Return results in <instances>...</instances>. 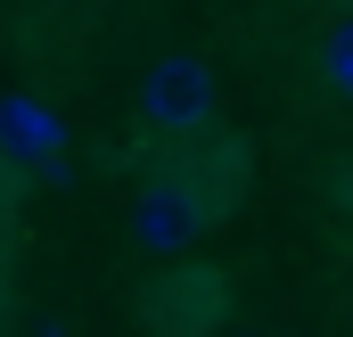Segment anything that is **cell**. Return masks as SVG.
Returning a JSON list of instances; mask_svg holds the SVG:
<instances>
[{"label": "cell", "mask_w": 353, "mask_h": 337, "mask_svg": "<svg viewBox=\"0 0 353 337\" xmlns=\"http://www.w3.org/2000/svg\"><path fill=\"white\" fill-rule=\"evenodd\" d=\"M205 222H214V206H205V189L181 181V173L148 181V189L132 198V239H140V255H157V263L189 255L197 239H205Z\"/></svg>", "instance_id": "obj_1"}, {"label": "cell", "mask_w": 353, "mask_h": 337, "mask_svg": "<svg viewBox=\"0 0 353 337\" xmlns=\"http://www.w3.org/2000/svg\"><path fill=\"white\" fill-rule=\"evenodd\" d=\"M140 115L157 124V132H205L214 124V75H205V58H157L148 75H140Z\"/></svg>", "instance_id": "obj_2"}, {"label": "cell", "mask_w": 353, "mask_h": 337, "mask_svg": "<svg viewBox=\"0 0 353 337\" xmlns=\"http://www.w3.org/2000/svg\"><path fill=\"white\" fill-rule=\"evenodd\" d=\"M0 165L33 173V181H50V173L66 165V124H58L50 99H33V90H8L0 99Z\"/></svg>", "instance_id": "obj_3"}, {"label": "cell", "mask_w": 353, "mask_h": 337, "mask_svg": "<svg viewBox=\"0 0 353 337\" xmlns=\"http://www.w3.org/2000/svg\"><path fill=\"white\" fill-rule=\"evenodd\" d=\"M214 313H222V288H214V280H197L189 296H173V305H165V329H173V337H197Z\"/></svg>", "instance_id": "obj_4"}, {"label": "cell", "mask_w": 353, "mask_h": 337, "mask_svg": "<svg viewBox=\"0 0 353 337\" xmlns=\"http://www.w3.org/2000/svg\"><path fill=\"white\" fill-rule=\"evenodd\" d=\"M321 75H329V90H337V99H353V17H337V25H329V41H321Z\"/></svg>", "instance_id": "obj_5"}, {"label": "cell", "mask_w": 353, "mask_h": 337, "mask_svg": "<svg viewBox=\"0 0 353 337\" xmlns=\"http://www.w3.org/2000/svg\"><path fill=\"white\" fill-rule=\"evenodd\" d=\"M239 337H263V329H239Z\"/></svg>", "instance_id": "obj_6"}]
</instances>
